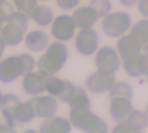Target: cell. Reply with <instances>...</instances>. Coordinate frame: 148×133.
<instances>
[{
    "instance_id": "obj_1",
    "label": "cell",
    "mask_w": 148,
    "mask_h": 133,
    "mask_svg": "<svg viewBox=\"0 0 148 133\" xmlns=\"http://www.w3.org/2000/svg\"><path fill=\"white\" fill-rule=\"evenodd\" d=\"M0 109L6 124L14 128L31 122L36 116L29 100L21 103L18 97L13 94L3 95Z\"/></svg>"
},
{
    "instance_id": "obj_2",
    "label": "cell",
    "mask_w": 148,
    "mask_h": 133,
    "mask_svg": "<svg viewBox=\"0 0 148 133\" xmlns=\"http://www.w3.org/2000/svg\"><path fill=\"white\" fill-rule=\"evenodd\" d=\"M35 67L34 58L24 53L10 56L0 63V81L10 83L32 72Z\"/></svg>"
},
{
    "instance_id": "obj_3",
    "label": "cell",
    "mask_w": 148,
    "mask_h": 133,
    "mask_svg": "<svg viewBox=\"0 0 148 133\" xmlns=\"http://www.w3.org/2000/svg\"><path fill=\"white\" fill-rule=\"evenodd\" d=\"M68 56V48L62 42H53L46 48L37 65L42 73L51 76L56 74L64 66Z\"/></svg>"
},
{
    "instance_id": "obj_4",
    "label": "cell",
    "mask_w": 148,
    "mask_h": 133,
    "mask_svg": "<svg viewBox=\"0 0 148 133\" xmlns=\"http://www.w3.org/2000/svg\"><path fill=\"white\" fill-rule=\"evenodd\" d=\"M90 107H71L69 117L75 128L88 133H106L107 126L104 121L92 113Z\"/></svg>"
},
{
    "instance_id": "obj_5",
    "label": "cell",
    "mask_w": 148,
    "mask_h": 133,
    "mask_svg": "<svg viewBox=\"0 0 148 133\" xmlns=\"http://www.w3.org/2000/svg\"><path fill=\"white\" fill-rule=\"evenodd\" d=\"M29 15L18 11H15L11 14L6 21V25L0 31L6 45L16 46L21 43L29 27Z\"/></svg>"
},
{
    "instance_id": "obj_6",
    "label": "cell",
    "mask_w": 148,
    "mask_h": 133,
    "mask_svg": "<svg viewBox=\"0 0 148 133\" xmlns=\"http://www.w3.org/2000/svg\"><path fill=\"white\" fill-rule=\"evenodd\" d=\"M132 20L126 12L120 11L109 13L102 22V30L109 37L117 38L126 32L130 28Z\"/></svg>"
},
{
    "instance_id": "obj_7",
    "label": "cell",
    "mask_w": 148,
    "mask_h": 133,
    "mask_svg": "<svg viewBox=\"0 0 148 133\" xmlns=\"http://www.w3.org/2000/svg\"><path fill=\"white\" fill-rule=\"evenodd\" d=\"M75 88L76 87L69 81L53 76L47 78L46 90L51 95L57 97L62 102H69Z\"/></svg>"
},
{
    "instance_id": "obj_8",
    "label": "cell",
    "mask_w": 148,
    "mask_h": 133,
    "mask_svg": "<svg viewBox=\"0 0 148 133\" xmlns=\"http://www.w3.org/2000/svg\"><path fill=\"white\" fill-rule=\"evenodd\" d=\"M115 82L114 73L98 70L87 77L85 81V85L91 92L100 94L110 91Z\"/></svg>"
},
{
    "instance_id": "obj_9",
    "label": "cell",
    "mask_w": 148,
    "mask_h": 133,
    "mask_svg": "<svg viewBox=\"0 0 148 133\" xmlns=\"http://www.w3.org/2000/svg\"><path fill=\"white\" fill-rule=\"evenodd\" d=\"M95 63L99 71L114 73L120 67V59L113 48L105 46L100 48L96 54Z\"/></svg>"
},
{
    "instance_id": "obj_10",
    "label": "cell",
    "mask_w": 148,
    "mask_h": 133,
    "mask_svg": "<svg viewBox=\"0 0 148 133\" xmlns=\"http://www.w3.org/2000/svg\"><path fill=\"white\" fill-rule=\"evenodd\" d=\"M76 25L72 16L64 14L57 17L53 21L51 34L59 41H67L75 35Z\"/></svg>"
},
{
    "instance_id": "obj_11",
    "label": "cell",
    "mask_w": 148,
    "mask_h": 133,
    "mask_svg": "<svg viewBox=\"0 0 148 133\" xmlns=\"http://www.w3.org/2000/svg\"><path fill=\"white\" fill-rule=\"evenodd\" d=\"M99 38L97 32L91 29H81L77 34L75 38V47L81 54L89 56L97 50Z\"/></svg>"
},
{
    "instance_id": "obj_12",
    "label": "cell",
    "mask_w": 148,
    "mask_h": 133,
    "mask_svg": "<svg viewBox=\"0 0 148 133\" xmlns=\"http://www.w3.org/2000/svg\"><path fill=\"white\" fill-rule=\"evenodd\" d=\"M29 101L33 105L36 116L42 118L53 117L58 109L57 100L52 95L37 96Z\"/></svg>"
},
{
    "instance_id": "obj_13",
    "label": "cell",
    "mask_w": 148,
    "mask_h": 133,
    "mask_svg": "<svg viewBox=\"0 0 148 133\" xmlns=\"http://www.w3.org/2000/svg\"><path fill=\"white\" fill-rule=\"evenodd\" d=\"M49 76L41 72H30L24 75L22 86L24 91L31 95H37L46 90Z\"/></svg>"
},
{
    "instance_id": "obj_14",
    "label": "cell",
    "mask_w": 148,
    "mask_h": 133,
    "mask_svg": "<svg viewBox=\"0 0 148 133\" xmlns=\"http://www.w3.org/2000/svg\"><path fill=\"white\" fill-rule=\"evenodd\" d=\"M132 110L131 99L123 97L111 99L110 112L113 118L119 123L124 122Z\"/></svg>"
},
{
    "instance_id": "obj_15",
    "label": "cell",
    "mask_w": 148,
    "mask_h": 133,
    "mask_svg": "<svg viewBox=\"0 0 148 133\" xmlns=\"http://www.w3.org/2000/svg\"><path fill=\"white\" fill-rule=\"evenodd\" d=\"M117 48L123 61L136 58L142 50L138 42L130 35L121 37L117 43Z\"/></svg>"
},
{
    "instance_id": "obj_16",
    "label": "cell",
    "mask_w": 148,
    "mask_h": 133,
    "mask_svg": "<svg viewBox=\"0 0 148 133\" xmlns=\"http://www.w3.org/2000/svg\"><path fill=\"white\" fill-rule=\"evenodd\" d=\"M72 18L76 27L80 29L91 28L99 18L95 11L91 7H82L74 11Z\"/></svg>"
},
{
    "instance_id": "obj_17",
    "label": "cell",
    "mask_w": 148,
    "mask_h": 133,
    "mask_svg": "<svg viewBox=\"0 0 148 133\" xmlns=\"http://www.w3.org/2000/svg\"><path fill=\"white\" fill-rule=\"evenodd\" d=\"M49 41L47 34L40 30H35L29 32L24 40L27 49L35 53L42 52L46 49Z\"/></svg>"
},
{
    "instance_id": "obj_18",
    "label": "cell",
    "mask_w": 148,
    "mask_h": 133,
    "mask_svg": "<svg viewBox=\"0 0 148 133\" xmlns=\"http://www.w3.org/2000/svg\"><path fill=\"white\" fill-rule=\"evenodd\" d=\"M71 125L68 121L61 117L46 118L40 126L41 133H69Z\"/></svg>"
},
{
    "instance_id": "obj_19",
    "label": "cell",
    "mask_w": 148,
    "mask_h": 133,
    "mask_svg": "<svg viewBox=\"0 0 148 133\" xmlns=\"http://www.w3.org/2000/svg\"><path fill=\"white\" fill-rule=\"evenodd\" d=\"M130 35L135 39L140 47L141 50L148 51V20L139 21L133 26Z\"/></svg>"
},
{
    "instance_id": "obj_20",
    "label": "cell",
    "mask_w": 148,
    "mask_h": 133,
    "mask_svg": "<svg viewBox=\"0 0 148 133\" xmlns=\"http://www.w3.org/2000/svg\"><path fill=\"white\" fill-rule=\"evenodd\" d=\"M29 17L40 27H45L50 24L53 20L52 9L45 5H37L29 14Z\"/></svg>"
},
{
    "instance_id": "obj_21",
    "label": "cell",
    "mask_w": 148,
    "mask_h": 133,
    "mask_svg": "<svg viewBox=\"0 0 148 133\" xmlns=\"http://www.w3.org/2000/svg\"><path fill=\"white\" fill-rule=\"evenodd\" d=\"M125 122L133 132H142L148 125L147 115L139 110H132Z\"/></svg>"
},
{
    "instance_id": "obj_22",
    "label": "cell",
    "mask_w": 148,
    "mask_h": 133,
    "mask_svg": "<svg viewBox=\"0 0 148 133\" xmlns=\"http://www.w3.org/2000/svg\"><path fill=\"white\" fill-rule=\"evenodd\" d=\"M133 95V90L129 84L126 82L120 81L114 84L110 90L109 97L112 99L116 97H123L132 100Z\"/></svg>"
},
{
    "instance_id": "obj_23",
    "label": "cell",
    "mask_w": 148,
    "mask_h": 133,
    "mask_svg": "<svg viewBox=\"0 0 148 133\" xmlns=\"http://www.w3.org/2000/svg\"><path fill=\"white\" fill-rule=\"evenodd\" d=\"M91 6L97 13L99 17H104L112 10V5L110 0H91Z\"/></svg>"
},
{
    "instance_id": "obj_24",
    "label": "cell",
    "mask_w": 148,
    "mask_h": 133,
    "mask_svg": "<svg viewBox=\"0 0 148 133\" xmlns=\"http://www.w3.org/2000/svg\"><path fill=\"white\" fill-rule=\"evenodd\" d=\"M17 11L29 16L32 10L38 5V0H11Z\"/></svg>"
},
{
    "instance_id": "obj_25",
    "label": "cell",
    "mask_w": 148,
    "mask_h": 133,
    "mask_svg": "<svg viewBox=\"0 0 148 133\" xmlns=\"http://www.w3.org/2000/svg\"><path fill=\"white\" fill-rule=\"evenodd\" d=\"M137 69L139 77L148 76V51L140 54L137 59Z\"/></svg>"
},
{
    "instance_id": "obj_26",
    "label": "cell",
    "mask_w": 148,
    "mask_h": 133,
    "mask_svg": "<svg viewBox=\"0 0 148 133\" xmlns=\"http://www.w3.org/2000/svg\"><path fill=\"white\" fill-rule=\"evenodd\" d=\"M56 5L61 9L69 11L75 8L81 0H55Z\"/></svg>"
},
{
    "instance_id": "obj_27",
    "label": "cell",
    "mask_w": 148,
    "mask_h": 133,
    "mask_svg": "<svg viewBox=\"0 0 148 133\" xmlns=\"http://www.w3.org/2000/svg\"><path fill=\"white\" fill-rule=\"evenodd\" d=\"M138 8L143 16L148 18V0H138Z\"/></svg>"
},
{
    "instance_id": "obj_28",
    "label": "cell",
    "mask_w": 148,
    "mask_h": 133,
    "mask_svg": "<svg viewBox=\"0 0 148 133\" xmlns=\"http://www.w3.org/2000/svg\"><path fill=\"white\" fill-rule=\"evenodd\" d=\"M113 132L120 133V132H133L132 130L128 127L126 123H119V124L116 126L113 130Z\"/></svg>"
},
{
    "instance_id": "obj_29",
    "label": "cell",
    "mask_w": 148,
    "mask_h": 133,
    "mask_svg": "<svg viewBox=\"0 0 148 133\" xmlns=\"http://www.w3.org/2000/svg\"><path fill=\"white\" fill-rule=\"evenodd\" d=\"M120 3L125 7H130L136 4L138 0H119Z\"/></svg>"
},
{
    "instance_id": "obj_30",
    "label": "cell",
    "mask_w": 148,
    "mask_h": 133,
    "mask_svg": "<svg viewBox=\"0 0 148 133\" xmlns=\"http://www.w3.org/2000/svg\"><path fill=\"white\" fill-rule=\"evenodd\" d=\"M5 46H6V44L5 41L1 37V36L0 35V60H1L3 57L4 50L5 48Z\"/></svg>"
},
{
    "instance_id": "obj_31",
    "label": "cell",
    "mask_w": 148,
    "mask_h": 133,
    "mask_svg": "<svg viewBox=\"0 0 148 133\" xmlns=\"http://www.w3.org/2000/svg\"><path fill=\"white\" fill-rule=\"evenodd\" d=\"M4 22H5V20L3 16L2 15L1 12H0V31H1V30L2 28H3V24Z\"/></svg>"
},
{
    "instance_id": "obj_32",
    "label": "cell",
    "mask_w": 148,
    "mask_h": 133,
    "mask_svg": "<svg viewBox=\"0 0 148 133\" xmlns=\"http://www.w3.org/2000/svg\"><path fill=\"white\" fill-rule=\"evenodd\" d=\"M3 98V95L1 94V92H0V107H1V104H2Z\"/></svg>"
},
{
    "instance_id": "obj_33",
    "label": "cell",
    "mask_w": 148,
    "mask_h": 133,
    "mask_svg": "<svg viewBox=\"0 0 148 133\" xmlns=\"http://www.w3.org/2000/svg\"><path fill=\"white\" fill-rule=\"evenodd\" d=\"M6 2H7V0H0V6H1Z\"/></svg>"
},
{
    "instance_id": "obj_34",
    "label": "cell",
    "mask_w": 148,
    "mask_h": 133,
    "mask_svg": "<svg viewBox=\"0 0 148 133\" xmlns=\"http://www.w3.org/2000/svg\"><path fill=\"white\" fill-rule=\"evenodd\" d=\"M146 111H147V119H148V105H147V107Z\"/></svg>"
},
{
    "instance_id": "obj_35",
    "label": "cell",
    "mask_w": 148,
    "mask_h": 133,
    "mask_svg": "<svg viewBox=\"0 0 148 133\" xmlns=\"http://www.w3.org/2000/svg\"><path fill=\"white\" fill-rule=\"evenodd\" d=\"M39 1H48V0H39Z\"/></svg>"
},
{
    "instance_id": "obj_36",
    "label": "cell",
    "mask_w": 148,
    "mask_h": 133,
    "mask_svg": "<svg viewBox=\"0 0 148 133\" xmlns=\"http://www.w3.org/2000/svg\"><path fill=\"white\" fill-rule=\"evenodd\" d=\"M146 78H147V81H148V76L146 77Z\"/></svg>"
},
{
    "instance_id": "obj_37",
    "label": "cell",
    "mask_w": 148,
    "mask_h": 133,
    "mask_svg": "<svg viewBox=\"0 0 148 133\" xmlns=\"http://www.w3.org/2000/svg\"></svg>"
}]
</instances>
